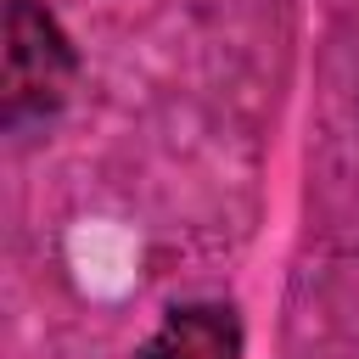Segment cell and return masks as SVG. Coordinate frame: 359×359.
I'll return each instance as SVG.
<instances>
[{
	"mask_svg": "<svg viewBox=\"0 0 359 359\" xmlns=\"http://www.w3.org/2000/svg\"><path fill=\"white\" fill-rule=\"evenodd\" d=\"M135 359H241V320L230 303H185L146 337Z\"/></svg>",
	"mask_w": 359,
	"mask_h": 359,
	"instance_id": "2",
	"label": "cell"
},
{
	"mask_svg": "<svg viewBox=\"0 0 359 359\" xmlns=\"http://www.w3.org/2000/svg\"><path fill=\"white\" fill-rule=\"evenodd\" d=\"M79 79V50L45 0H6V62H0V123L22 129L50 118Z\"/></svg>",
	"mask_w": 359,
	"mask_h": 359,
	"instance_id": "1",
	"label": "cell"
}]
</instances>
